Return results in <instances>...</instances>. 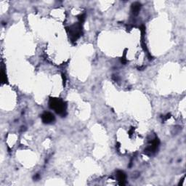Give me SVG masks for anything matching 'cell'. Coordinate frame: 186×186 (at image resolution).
Segmentation results:
<instances>
[{
    "mask_svg": "<svg viewBox=\"0 0 186 186\" xmlns=\"http://www.w3.org/2000/svg\"><path fill=\"white\" fill-rule=\"evenodd\" d=\"M50 107L51 109L55 110V111L56 113H58V114H64L66 112V103L60 99H51L50 100Z\"/></svg>",
    "mask_w": 186,
    "mask_h": 186,
    "instance_id": "6da1fadb",
    "label": "cell"
},
{
    "mask_svg": "<svg viewBox=\"0 0 186 186\" xmlns=\"http://www.w3.org/2000/svg\"><path fill=\"white\" fill-rule=\"evenodd\" d=\"M41 119L45 124H51L55 121V116L50 112H45L41 116Z\"/></svg>",
    "mask_w": 186,
    "mask_h": 186,
    "instance_id": "7a4b0ae2",
    "label": "cell"
},
{
    "mask_svg": "<svg viewBox=\"0 0 186 186\" xmlns=\"http://www.w3.org/2000/svg\"><path fill=\"white\" fill-rule=\"evenodd\" d=\"M159 144V141L158 139H155L154 140H153L152 143H151V145H150L147 148V149L145 150V152L147 153H152L153 152H155L156 150L157 149Z\"/></svg>",
    "mask_w": 186,
    "mask_h": 186,
    "instance_id": "3957f363",
    "label": "cell"
},
{
    "mask_svg": "<svg viewBox=\"0 0 186 186\" xmlns=\"http://www.w3.org/2000/svg\"><path fill=\"white\" fill-rule=\"evenodd\" d=\"M116 177L118 181L120 183V185H124L125 180H126V174L122 171H118L116 173Z\"/></svg>",
    "mask_w": 186,
    "mask_h": 186,
    "instance_id": "277c9868",
    "label": "cell"
},
{
    "mask_svg": "<svg viewBox=\"0 0 186 186\" xmlns=\"http://www.w3.org/2000/svg\"><path fill=\"white\" fill-rule=\"evenodd\" d=\"M140 7H141V5L139 2H135L132 5V11L134 14H138V12L140 11Z\"/></svg>",
    "mask_w": 186,
    "mask_h": 186,
    "instance_id": "5b68a950",
    "label": "cell"
}]
</instances>
